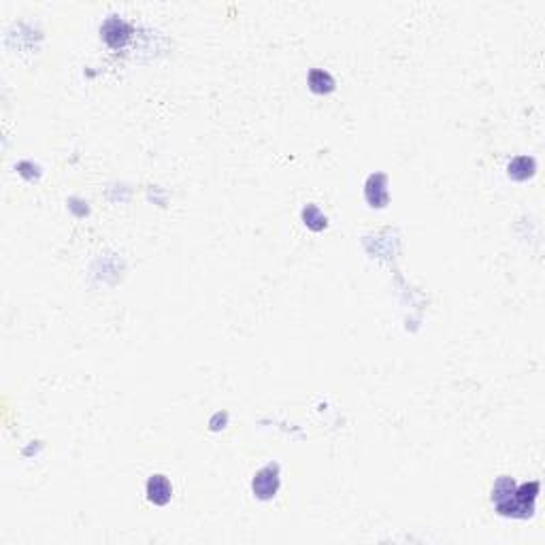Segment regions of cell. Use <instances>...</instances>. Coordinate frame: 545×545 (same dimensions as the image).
<instances>
[{
	"label": "cell",
	"instance_id": "52a82bcc",
	"mask_svg": "<svg viewBox=\"0 0 545 545\" xmlns=\"http://www.w3.org/2000/svg\"><path fill=\"white\" fill-rule=\"evenodd\" d=\"M303 217H305L307 226L313 228V230H322V228L326 226V217L319 213V209H317L315 205H309V207L303 211Z\"/></svg>",
	"mask_w": 545,
	"mask_h": 545
},
{
	"label": "cell",
	"instance_id": "277c9868",
	"mask_svg": "<svg viewBox=\"0 0 545 545\" xmlns=\"http://www.w3.org/2000/svg\"><path fill=\"white\" fill-rule=\"evenodd\" d=\"M277 485H280L277 467H266V469H262V471L256 475V479H254V490H256V495H258L260 499H268V497L275 495Z\"/></svg>",
	"mask_w": 545,
	"mask_h": 545
},
{
	"label": "cell",
	"instance_id": "7a4b0ae2",
	"mask_svg": "<svg viewBox=\"0 0 545 545\" xmlns=\"http://www.w3.org/2000/svg\"><path fill=\"white\" fill-rule=\"evenodd\" d=\"M100 32H102V39L106 41L109 47L118 49V47H124V45H126V41H128L130 34H132V28H130L128 22L120 20L118 15H111V18H109V20L102 24Z\"/></svg>",
	"mask_w": 545,
	"mask_h": 545
},
{
	"label": "cell",
	"instance_id": "6da1fadb",
	"mask_svg": "<svg viewBox=\"0 0 545 545\" xmlns=\"http://www.w3.org/2000/svg\"><path fill=\"white\" fill-rule=\"evenodd\" d=\"M539 492V483H524L516 488V481L511 477H501L492 490V501L503 516H518L526 518L534 509V499Z\"/></svg>",
	"mask_w": 545,
	"mask_h": 545
},
{
	"label": "cell",
	"instance_id": "8992f818",
	"mask_svg": "<svg viewBox=\"0 0 545 545\" xmlns=\"http://www.w3.org/2000/svg\"><path fill=\"white\" fill-rule=\"evenodd\" d=\"M309 85H311V90L317 92V94H326V92H331V90L335 88V79H333L329 73H326V71L315 69V71L309 73Z\"/></svg>",
	"mask_w": 545,
	"mask_h": 545
},
{
	"label": "cell",
	"instance_id": "5b68a950",
	"mask_svg": "<svg viewBox=\"0 0 545 545\" xmlns=\"http://www.w3.org/2000/svg\"><path fill=\"white\" fill-rule=\"evenodd\" d=\"M532 173H534V160L528 158V156H518L509 165V177L511 179L524 181L528 177H532Z\"/></svg>",
	"mask_w": 545,
	"mask_h": 545
},
{
	"label": "cell",
	"instance_id": "3957f363",
	"mask_svg": "<svg viewBox=\"0 0 545 545\" xmlns=\"http://www.w3.org/2000/svg\"><path fill=\"white\" fill-rule=\"evenodd\" d=\"M173 495V485L165 475H151L147 481V499L153 505H167Z\"/></svg>",
	"mask_w": 545,
	"mask_h": 545
}]
</instances>
